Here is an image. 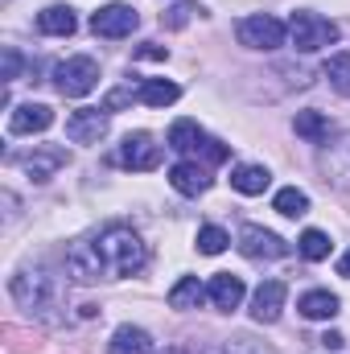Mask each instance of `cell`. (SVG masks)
Listing matches in <instances>:
<instances>
[{"label": "cell", "mask_w": 350, "mask_h": 354, "mask_svg": "<svg viewBox=\"0 0 350 354\" xmlns=\"http://www.w3.org/2000/svg\"><path fill=\"white\" fill-rule=\"evenodd\" d=\"M149 264V248L145 239L124 227L111 223L107 231H99L95 239H83L66 252V272L79 284H95V280H120V276H136L140 268Z\"/></svg>", "instance_id": "6da1fadb"}, {"label": "cell", "mask_w": 350, "mask_h": 354, "mask_svg": "<svg viewBox=\"0 0 350 354\" xmlns=\"http://www.w3.org/2000/svg\"><path fill=\"white\" fill-rule=\"evenodd\" d=\"M8 288H12V301L21 309H29V313H50L58 305V297H62L58 276H50L46 268H21Z\"/></svg>", "instance_id": "7a4b0ae2"}, {"label": "cell", "mask_w": 350, "mask_h": 354, "mask_svg": "<svg viewBox=\"0 0 350 354\" xmlns=\"http://www.w3.org/2000/svg\"><path fill=\"white\" fill-rule=\"evenodd\" d=\"M54 87H58V95H66V99L91 95V91L99 87V62L87 58V54L58 62V66H54Z\"/></svg>", "instance_id": "3957f363"}, {"label": "cell", "mask_w": 350, "mask_h": 354, "mask_svg": "<svg viewBox=\"0 0 350 354\" xmlns=\"http://www.w3.org/2000/svg\"><path fill=\"white\" fill-rule=\"evenodd\" d=\"M288 37H293V46L297 50H305V54H313V50H322V46H334L338 41V25L334 21H326V17H317V12H293L288 17Z\"/></svg>", "instance_id": "277c9868"}, {"label": "cell", "mask_w": 350, "mask_h": 354, "mask_svg": "<svg viewBox=\"0 0 350 354\" xmlns=\"http://www.w3.org/2000/svg\"><path fill=\"white\" fill-rule=\"evenodd\" d=\"M235 33H239V41H243L248 50H276V46H284L288 25L276 21L272 12H256V17H243Z\"/></svg>", "instance_id": "5b68a950"}, {"label": "cell", "mask_w": 350, "mask_h": 354, "mask_svg": "<svg viewBox=\"0 0 350 354\" xmlns=\"http://www.w3.org/2000/svg\"><path fill=\"white\" fill-rule=\"evenodd\" d=\"M136 25H140V12L132 8V4H103L95 17H91V29H95V37H132L136 33Z\"/></svg>", "instance_id": "8992f818"}, {"label": "cell", "mask_w": 350, "mask_h": 354, "mask_svg": "<svg viewBox=\"0 0 350 354\" xmlns=\"http://www.w3.org/2000/svg\"><path fill=\"white\" fill-rule=\"evenodd\" d=\"M248 260H280V256H288V243L276 235V231H264L256 223H248L243 231H239V243H235Z\"/></svg>", "instance_id": "52a82bcc"}, {"label": "cell", "mask_w": 350, "mask_h": 354, "mask_svg": "<svg viewBox=\"0 0 350 354\" xmlns=\"http://www.w3.org/2000/svg\"><path fill=\"white\" fill-rule=\"evenodd\" d=\"M120 165L124 169H136V174H149L161 165V145L149 136V132H136L120 145Z\"/></svg>", "instance_id": "ba28073f"}, {"label": "cell", "mask_w": 350, "mask_h": 354, "mask_svg": "<svg viewBox=\"0 0 350 354\" xmlns=\"http://www.w3.org/2000/svg\"><path fill=\"white\" fill-rule=\"evenodd\" d=\"M107 107H79L71 120H66V136L75 145H99L107 136Z\"/></svg>", "instance_id": "9c48e42d"}, {"label": "cell", "mask_w": 350, "mask_h": 354, "mask_svg": "<svg viewBox=\"0 0 350 354\" xmlns=\"http://www.w3.org/2000/svg\"><path fill=\"white\" fill-rule=\"evenodd\" d=\"M21 165H25V174L33 177V181H50L58 169H66V165H71V153H66V149H58V145H42V149H33Z\"/></svg>", "instance_id": "30bf717a"}, {"label": "cell", "mask_w": 350, "mask_h": 354, "mask_svg": "<svg viewBox=\"0 0 350 354\" xmlns=\"http://www.w3.org/2000/svg\"><path fill=\"white\" fill-rule=\"evenodd\" d=\"M284 297H288L284 280H264L260 288L252 292V317L264 322V326H272L280 317V309H284Z\"/></svg>", "instance_id": "8fae6325"}, {"label": "cell", "mask_w": 350, "mask_h": 354, "mask_svg": "<svg viewBox=\"0 0 350 354\" xmlns=\"http://www.w3.org/2000/svg\"><path fill=\"white\" fill-rule=\"evenodd\" d=\"M50 124H54V111L46 103H21L8 115V132L12 136H33V132H46Z\"/></svg>", "instance_id": "7c38bea8"}, {"label": "cell", "mask_w": 350, "mask_h": 354, "mask_svg": "<svg viewBox=\"0 0 350 354\" xmlns=\"http://www.w3.org/2000/svg\"><path fill=\"white\" fill-rule=\"evenodd\" d=\"M169 185H174L177 194H185V198H198V194L210 189V174L198 161H177L174 169H169Z\"/></svg>", "instance_id": "4fadbf2b"}, {"label": "cell", "mask_w": 350, "mask_h": 354, "mask_svg": "<svg viewBox=\"0 0 350 354\" xmlns=\"http://www.w3.org/2000/svg\"><path fill=\"white\" fill-rule=\"evenodd\" d=\"M243 280L239 276H231V272H219L210 284H206V297L214 301V309H223V313H231V309H239L243 305Z\"/></svg>", "instance_id": "5bb4252c"}, {"label": "cell", "mask_w": 350, "mask_h": 354, "mask_svg": "<svg viewBox=\"0 0 350 354\" xmlns=\"http://www.w3.org/2000/svg\"><path fill=\"white\" fill-rule=\"evenodd\" d=\"M297 309H301V317H309V322H330V317H338L342 301H338L330 288H313V292H305V297L297 301Z\"/></svg>", "instance_id": "9a60e30c"}, {"label": "cell", "mask_w": 350, "mask_h": 354, "mask_svg": "<svg viewBox=\"0 0 350 354\" xmlns=\"http://www.w3.org/2000/svg\"><path fill=\"white\" fill-rule=\"evenodd\" d=\"M107 354H153V338L140 326H120L107 342Z\"/></svg>", "instance_id": "2e32d148"}, {"label": "cell", "mask_w": 350, "mask_h": 354, "mask_svg": "<svg viewBox=\"0 0 350 354\" xmlns=\"http://www.w3.org/2000/svg\"><path fill=\"white\" fill-rule=\"evenodd\" d=\"M75 8L71 4H50L46 12H37V29L46 33V37H71L75 33Z\"/></svg>", "instance_id": "e0dca14e"}, {"label": "cell", "mask_w": 350, "mask_h": 354, "mask_svg": "<svg viewBox=\"0 0 350 354\" xmlns=\"http://www.w3.org/2000/svg\"><path fill=\"white\" fill-rule=\"evenodd\" d=\"M177 95H181V87L169 83V79H145V83L136 87V99H140L145 107H169V103H177Z\"/></svg>", "instance_id": "ac0fdd59"}, {"label": "cell", "mask_w": 350, "mask_h": 354, "mask_svg": "<svg viewBox=\"0 0 350 354\" xmlns=\"http://www.w3.org/2000/svg\"><path fill=\"white\" fill-rule=\"evenodd\" d=\"M206 297V284L198 276H181L174 288H169V309H198Z\"/></svg>", "instance_id": "d6986e66"}, {"label": "cell", "mask_w": 350, "mask_h": 354, "mask_svg": "<svg viewBox=\"0 0 350 354\" xmlns=\"http://www.w3.org/2000/svg\"><path fill=\"white\" fill-rule=\"evenodd\" d=\"M293 128H297V136H305L309 145H326V140H330V120H326L322 111H297Z\"/></svg>", "instance_id": "ffe728a7"}, {"label": "cell", "mask_w": 350, "mask_h": 354, "mask_svg": "<svg viewBox=\"0 0 350 354\" xmlns=\"http://www.w3.org/2000/svg\"><path fill=\"white\" fill-rule=\"evenodd\" d=\"M231 185L252 198V194H264V189L272 185V174H268L264 165H239V169L231 174Z\"/></svg>", "instance_id": "44dd1931"}, {"label": "cell", "mask_w": 350, "mask_h": 354, "mask_svg": "<svg viewBox=\"0 0 350 354\" xmlns=\"http://www.w3.org/2000/svg\"><path fill=\"white\" fill-rule=\"evenodd\" d=\"M272 210L284 214V218H301V214H309V194L297 189V185H288V189H280V194L272 198Z\"/></svg>", "instance_id": "7402d4cb"}, {"label": "cell", "mask_w": 350, "mask_h": 354, "mask_svg": "<svg viewBox=\"0 0 350 354\" xmlns=\"http://www.w3.org/2000/svg\"><path fill=\"white\" fill-rule=\"evenodd\" d=\"M202 140H206V132H202L194 120H177L174 128H169V149H174V153H194Z\"/></svg>", "instance_id": "603a6c76"}, {"label": "cell", "mask_w": 350, "mask_h": 354, "mask_svg": "<svg viewBox=\"0 0 350 354\" xmlns=\"http://www.w3.org/2000/svg\"><path fill=\"white\" fill-rule=\"evenodd\" d=\"M322 75L330 79V87L338 91V95H347L350 99V54H334V58H326Z\"/></svg>", "instance_id": "cb8c5ba5"}, {"label": "cell", "mask_w": 350, "mask_h": 354, "mask_svg": "<svg viewBox=\"0 0 350 354\" xmlns=\"http://www.w3.org/2000/svg\"><path fill=\"white\" fill-rule=\"evenodd\" d=\"M297 252H301L305 260H313V264H317V260H326V256H330V235H326V231H305V235L297 239Z\"/></svg>", "instance_id": "d4e9b609"}, {"label": "cell", "mask_w": 350, "mask_h": 354, "mask_svg": "<svg viewBox=\"0 0 350 354\" xmlns=\"http://www.w3.org/2000/svg\"><path fill=\"white\" fill-rule=\"evenodd\" d=\"M227 243H231V235L223 227H202L198 231V252L202 256H219V252H227Z\"/></svg>", "instance_id": "484cf974"}, {"label": "cell", "mask_w": 350, "mask_h": 354, "mask_svg": "<svg viewBox=\"0 0 350 354\" xmlns=\"http://www.w3.org/2000/svg\"><path fill=\"white\" fill-rule=\"evenodd\" d=\"M206 354H272V351H268V346H260L256 338L239 334V338H231L227 346H219V351H206Z\"/></svg>", "instance_id": "4316f807"}, {"label": "cell", "mask_w": 350, "mask_h": 354, "mask_svg": "<svg viewBox=\"0 0 350 354\" xmlns=\"http://www.w3.org/2000/svg\"><path fill=\"white\" fill-rule=\"evenodd\" d=\"M198 153H202V161H206V165H223V161L231 157V145H223V140H210V136H206V140L194 149V157H198Z\"/></svg>", "instance_id": "83f0119b"}, {"label": "cell", "mask_w": 350, "mask_h": 354, "mask_svg": "<svg viewBox=\"0 0 350 354\" xmlns=\"http://www.w3.org/2000/svg\"><path fill=\"white\" fill-rule=\"evenodd\" d=\"M190 12H194V4H190V0H181V4H174V8H169V17H161V25H169V29H181V25L190 21Z\"/></svg>", "instance_id": "f1b7e54d"}, {"label": "cell", "mask_w": 350, "mask_h": 354, "mask_svg": "<svg viewBox=\"0 0 350 354\" xmlns=\"http://www.w3.org/2000/svg\"><path fill=\"white\" fill-rule=\"evenodd\" d=\"M17 75H21V54H17L12 46H4V75H0V79H4V83H12Z\"/></svg>", "instance_id": "f546056e"}, {"label": "cell", "mask_w": 350, "mask_h": 354, "mask_svg": "<svg viewBox=\"0 0 350 354\" xmlns=\"http://www.w3.org/2000/svg\"><path fill=\"white\" fill-rule=\"evenodd\" d=\"M342 342H347L342 334H326V338H322V346H326V351H342Z\"/></svg>", "instance_id": "4dcf8cb0"}, {"label": "cell", "mask_w": 350, "mask_h": 354, "mask_svg": "<svg viewBox=\"0 0 350 354\" xmlns=\"http://www.w3.org/2000/svg\"><path fill=\"white\" fill-rule=\"evenodd\" d=\"M140 58H165V50H161V46H145Z\"/></svg>", "instance_id": "1f68e13d"}, {"label": "cell", "mask_w": 350, "mask_h": 354, "mask_svg": "<svg viewBox=\"0 0 350 354\" xmlns=\"http://www.w3.org/2000/svg\"><path fill=\"white\" fill-rule=\"evenodd\" d=\"M338 272H342V276H347V280H350V252H347V256H342V260H338Z\"/></svg>", "instance_id": "d6a6232c"}, {"label": "cell", "mask_w": 350, "mask_h": 354, "mask_svg": "<svg viewBox=\"0 0 350 354\" xmlns=\"http://www.w3.org/2000/svg\"><path fill=\"white\" fill-rule=\"evenodd\" d=\"M165 354H185V351H177V346H174V351H165Z\"/></svg>", "instance_id": "836d02e7"}, {"label": "cell", "mask_w": 350, "mask_h": 354, "mask_svg": "<svg viewBox=\"0 0 350 354\" xmlns=\"http://www.w3.org/2000/svg\"><path fill=\"white\" fill-rule=\"evenodd\" d=\"M326 354H338V351H326Z\"/></svg>", "instance_id": "e575fe53"}]
</instances>
